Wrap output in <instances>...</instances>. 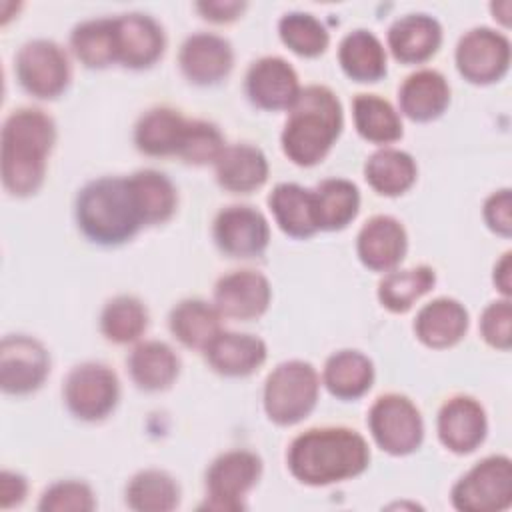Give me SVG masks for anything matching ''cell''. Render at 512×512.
Instances as JSON below:
<instances>
[{"label": "cell", "mask_w": 512, "mask_h": 512, "mask_svg": "<svg viewBox=\"0 0 512 512\" xmlns=\"http://www.w3.org/2000/svg\"><path fill=\"white\" fill-rule=\"evenodd\" d=\"M288 468L308 486H326L362 474L370 462V448L362 434L344 426L310 428L288 448Z\"/></svg>", "instance_id": "cell-1"}, {"label": "cell", "mask_w": 512, "mask_h": 512, "mask_svg": "<svg viewBox=\"0 0 512 512\" xmlns=\"http://www.w3.org/2000/svg\"><path fill=\"white\" fill-rule=\"evenodd\" d=\"M54 140L56 126L44 110L18 108L4 120L0 172L10 194L28 196L42 186Z\"/></svg>", "instance_id": "cell-2"}, {"label": "cell", "mask_w": 512, "mask_h": 512, "mask_svg": "<svg viewBox=\"0 0 512 512\" xmlns=\"http://www.w3.org/2000/svg\"><path fill=\"white\" fill-rule=\"evenodd\" d=\"M342 106L326 86L300 90L282 130V150L298 166L318 164L342 130Z\"/></svg>", "instance_id": "cell-3"}, {"label": "cell", "mask_w": 512, "mask_h": 512, "mask_svg": "<svg viewBox=\"0 0 512 512\" xmlns=\"http://www.w3.org/2000/svg\"><path fill=\"white\" fill-rule=\"evenodd\" d=\"M80 230L98 244L112 246L130 240L144 224L128 178H98L88 182L76 198Z\"/></svg>", "instance_id": "cell-4"}, {"label": "cell", "mask_w": 512, "mask_h": 512, "mask_svg": "<svg viewBox=\"0 0 512 512\" xmlns=\"http://www.w3.org/2000/svg\"><path fill=\"white\" fill-rule=\"evenodd\" d=\"M320 378L316 368L304 360L278 364L264 384V410L280 426L304 420L316 406Z\"/></svg>", "instance_id": "cell-5"}, {"label": "cell", "mask_w": 512, "mask_h": 512, "mask_svg": "<svg viewBox=\"0 0 512 512\" xmlns=\"http://www.w3.org/2000/svg\"><path fill=\"white\" fill-rule=\"evenodd\" d=\"M452 506L462 512H498L512 504V462L496 454L474 464L452 488Z\"/></svg>", "instance_id": "cell-6"}, {"label": "cell", "mask_w": 512, "mask_h": 512, "mask_svg": "<svg viewBox=\"0 0 512 512\" xmlns=\"http://www.w3.org/2000/svg\"><path fill=\"white\" fill-rule=\"evenodd\" d=\"M368 428L374 442L392 456L414 452L424 438V422L416 404L396 392L376 398L368 412Z\"/></svg>", "instance_id": "cell-7"}, {"label": "cell", "mask_w": 512, "mask_h": 512, "mask_svg": "<svg viewBox=\"0 0 512 512\" xmlns=\"http://www.w3.org/2000/svg\"><path fill=\"white\" fill-rule=\"evenodd\" d=\"M262 460L250 450H230L220 454L206 472V500L202 510L240 512L246 492L258 482Z\"/></svg>", "instance_id": "cell-8"}, {"label": "cell", "mask_w": 512, "mask_h": 512, "mask_svg": "<svg viewBox=\"0 0 512 512\" xmlns=\"http://www.w3.org/2000/svg\"><path fill=\"white\" fill-rule=\"evenodd\" d=\"M64 402L80 420L106 418L120 396V384L112 368L100 362H84L74 366L64 380Z\"/></svg>", "instance_id": "cell-9"}, {"label": "cell", "mask_w": 512, "mask_h": 512, "mask_svg": "<svg viewBox=\"0 0 512 512\" xmlns=\"http://www.w3.org/2000/svg\"><path fill=\"white\" fill-rule=\"evenodd\" d=\"M16 76L22 88L36 98H56L70 82L66 52L52 40H28L16 54Z\"/></svg>", "instance_id": "cell-10"}, {"label": "cell", "mask_w": 512, "mask_h": 512, "mask_svg": "<svg viewBox=\"0 0 512 512\" xmlns=\"http://www.w3.org/2000/svg\"><path fill=\"white\" fill-rule=\"evenodd\" d=\"M510 64V42L504 34L480 26L468 30L456 46L458 72L474 84L500 80Z\"/></svg>", "instance_id": "cell-11"}, {"label": "cell", "mask_w": 512, "mask_h": 512, "mask_svg": "<svg viewBox=\"0 0 512 512\" xmlns=\"http://www.w3.org/2000/svg\"><path fill=\"white\" fill-rule=\"evenodd\" d=\"M50 372V356L42 342L26 334H10L0 344V386L6 394H28L42 386Z\"/></svg>", "instance_id": "cell-12"}, {"label": "cell", "mask_w": 512, "mask_h": 512, "mask_svg": "<svg viewBox=\"0 0 512 512\" xmlns=\"http://www.w3.org/2000/svg\"><path fill=\"white\" fill-rule=\"evenodd\" d=\"M214 240L222 252L234 258H250L264 252L270 228L262 212L252 206H228L214 220Z\"/></svg>", "instance_id": "cell-13"}, {"label": "cell", "mask_w": 512, "mask_h": 512, "mask_svg": "<svg viewBox=\"0 0 512 512\" xmlns=\"http://www.w3.org/2000/svg\"><path fill=\"white\" fill-rule=\"evenodd\" d=\"M300 90L296 70L280 56H264L248 68L246 92L258 108L290 110Z\"/></svg>", "instance_id": "cell-14"}, {"label": "cell", "mask_w": 512, "mask_h": 512, "mask_svg": "<svg viewBox=\"0 0 512 512\" xmlns=\"http://www.w3.org/2000/svg\"><path fill=\"white\" fill-rule=\"evenodd\" d=\"M114 20L116 62L128 68H148L164 52L162 26L148 14L130 12Z\"/></svg>", "instance_id": "cell-15"}, {"label": "cell", "mask_w": 512, "mask_h": 512, "mask_svg": "<svg viewBox=\"0 0 512 512\" xmlns=\"http://www.w3.org/2000/svg\"><path fill=\"white\" fill-rule=\"evenodd\" d=\"M436 428L440 442L448 450L456 454H468L476 450L486 438V412L472 396L458 394L442 404Z\"/></svg>", "instance_id": "cell-16"}, {"label": "cell", "mask_w": 512, "mask_h": 512, "mask_svg": "<svg viewBox=\"0 0 512 512\" xmlns=\"http://www.w3.org/2000/svg\"><path fill=\"white\" fill-rule=\"evenodd\" d=\"M270 298V282L256 270H234L222 276L214 288V302L220 314L238 320L262 316Z\"/></svg>", "instance_id": "cell-17"}, {"label": "cell", "mask_w": 512, "mask_h": 512, "mask_svg": "<svg viewBox=\"0 0 512 512\" xmlns=\"http://www.w3.org/2000/svg\"><path fill=\"white\" fill-rule=\"evenodd\" d=\"M182 74L200 86L216 84L232 70L230 42L212 32H196L188 36L178 54Z\"/></svg>", "instance_id": "cell-18"}, {"label": "cell", "mask_w": 512, "mask_h": 512, "mask_svg": "<svg viewBox=\"0 0 512 512\" xmlns=\"http://www.w3.org/2000/svg\"><path fill=\"white\" fill-rule=\"evenodd\" d=\"M408 238L404 226L386 214L372 216L364 222L356 238V250L370 270H390L404 258Z\"/></svg>", "instance_id": "cell-19"}, {"label": "cell", "mask_w": 512, "mask_h": 512, "mask_svg": "<svg viewBox=\"0 0 512 512\" xmlns=\"http://www.w3.org/2000/svg\"><path fill=\"white\" fill-rule=\"evenodd\" d=\"M208 364L224 376H248L266 360V344L252 334L220 330L204 348Z\"/></svg>", "instance_id": "cell-20"}, {"label": "cell", "mask_w": 512, "mask_h": 512, "mask_svg": "<svg viewBox=\"0 0 512 512\" xmlns=\"http://www.w3.org/2000/svg\"><path fill=\"white\" fill-rule=\"evenodd\" d=\"M442 42V28L428 14H406L388 30V46L398 62L420 64L428 60Z\"/></svg>", "instance_id": "cell-21"}, {"label": "cell", "mask_w": 512, "mask_h": 512, "mask_svg": "<svg viewBox=\"0 0 512 512\" xmlns=\"http://www.w3.org/2000/svg\"><path fill=\"white\" fill-rule=\"evenodd\" d=\"M468 330L466 308L448 296L436 298L420 308L414 320V332L430 348H448L462 340Z\"/></svg>", "instance_id": "cell-22"}, {"label": "cell", "mask_w": 512, "mask_h": 512, "mask_svg": "<svg viewBox=\"0 0 512 512\" xmlns=\"http://www.w3.org/2000/svg\"><path fill=\"white\" fill-rule=\"evenodd\" d=\"M400 110L416 120L428 122L438 118L450 102V86L446 78L432 68H422L410 74L398 90Z\"/></svg>", "instance_id": "cell-23"}, {"label": "cell", "mask_w": 512, "mask_h": 512, "mask_svg": "<svg viewBox=\"0 0 512 512\" xmlns=\"http://www.w3.org/2000/svg\"><path fill=\"white\" fill-rule=\"evenodd\" d=\"M214 164L218 184L236 194H248L260 188L268 178V160L264 152L252 144L226 146Z\"/></svg>", "instance_id": "cell-24"}, {"label": "cell", "mask_w": 512, "mask_h": 512, "mask_svg": "<svg viewBox=\"0 0 512 512\" xmlns=\"http://www.w3.org/2000/svg\"><path fill=\"white\" fill-rule=\"evenodd\" d=\"M128 372L138 388L158 392L176 380L180 372V360L166 342L146 340L130 352Z\"/></svg>", "instance_id": "cell-25"}, {"label": "cell", "mask_w": 512, "mask_h": 512, "mask_svg": "<svg viewBox=\"0 0 512 512\" xmlns=\"http://www.w3.org/2000/svg\"><path fill=\"white\" fill-rule=\"evenodd\" d=\"M312 204L318 230H340L356 218L360 192L350 180L328 178L312 190Z\"/></svg>", "instance_id": "cell-26"}, {"label": "cell", "mask_w": 512, "mask_h": 512, "mask_svg": "<svg viewBox=\"0 0 512 512\" xmlns=\"http://www.w3.org/2000/svg\"><path fill=\"white\" fill-rule=\"evenodd\" d=\"M188 120L172 108H152L140 116L134 128V142L148 156L178 154Z\"/></svg>", "instance_id": "cell-27"}, {"label": "cell", "mask_w": 512, "mask_h": 512, "mask_svg": "<svg viewBox=\"0 0 512 512\" xmlns=\"http://www.w3.org/2000/svg\"><path fill=\"white\" fill-rule=\"evenodd\" d=\"M220 310L200 298H188L178 302L168 318L172 334L188 348L204 350L214 336L222 330Z\"/></svg>", "instance_id": "cell-28"}, {"label": "cell", "mask_w": 512, "mask_h": 512, "mask_svg": "<svg viewBox=\"0 0 512 512\" xmlns=\"http://www.w3.org/2000/svg\"><path fill=\"white\" fill-rule=\"evenodd\" d=\"M322 380L336 398L354 400L370 390L374 366L372 360L358 350H338L328 356Z\"/></svg>", "instance_id": "cell-29"}, {"label": "cell", "mask_w": 512, "mask_h": 512, "mask_svg": "<svg viewBox=\"0 0 512 512\" xmlns=\"http://www.w3.org/2000/svg\"><path fill=\"white\" fill-rule=\"evenodd\" d=\"M268 204L276 224L286 234L294 238H308L318 230L314 220L312 190H306L294 182H282L270 192Z\"/></svg>", "instance_id": "cell-30"}, {"label": "cell", "mask_w": 512, "mask_h": 512, "mask_svg": "<svg viewBox=\"0 0 512 512\" xmlns=\"http://www.w3.org/2000/svg\"><path fill=\"white\" fill-rule=\"evenodd\" d=\"M342 70L356 82H376L386 74V52L368 30L348 32L338 48Z\"/></svg>", "instance_id": "cell-31"}, {"label": "cell", "mask_w": 512, "mask_h": 512, "mask_svg": "<svg viewBox=\"0 0 512 512\" xmlns=\"http://www.w3.org/2000/svg\"><path fill=\"white\" fill-rule=\"evenodd\" d=\"M414 158L398 148H380L364 164L366 182L384 196L406 192L416 180Z\"/></svg>", "instance_id": "cell-32"}, {"label": "cell", "mask_w": 512, "mask_h": 512, "mask_svg": "<svg viewBox=\"0 0 512 512\" xmlns=\"http://www.w3.org/2000/svg\"><path fill=\"white\" fill-rule=\"evenodd\" d=\"M144 224H162L176 210V188L158 170H138L128 178Z\"/></svg>", "instance_id": "cell-33"}, {"label": "cell", "mask_w": 512, "mask_h": 512, "mask_svg": "<svg viewBox=\"0 0 512 512\" xmlns=\"http://www.w3.org/2000/svg\"><path fill=\"white\" fill-rule=\"evenodd\" d=\"M180 502V486L164 470H142L126 486V504L136 512H168Z\"/></svg>", "instance_id": "cell-34"}, {"label": "cell", "mask_w": 512, "mask_h": 512, "mask_svg": "<svg viewBox=\"0 0 512 512\" xmlns=\"http://www.w3.org/2000/svg\"><path fill=\"white\" fill-rule=\"evenodd\" d=\"M354 124L362 138L390 144L402 136V122L394 106L376 94H358L352 102Z\"/></svg>", "instance_id": "cell-35"}, {"label": "cell", "mask_w": 512, "mask_h": 512, "mask_svg": "<svg viewBox=\"0 0 512 512\" xmlns=\"http://www.w3.org/2000/svg\"><path fill=\"white\" fill-rule=\"evenodd\" d=\"M434 284H436V272L426 264L406 268V270H394L380 280L378 300L390 312H406Z\"/></svg>", "instance_id": "cell-36"}, {"label": "cell", "mask_w": 512, "mask_h": 512, "mask_svg": "<svg viewBox=\"0 0 512 512\" xmlns=\"http://www.w3.org/2000/svg\"><path fill=\"white\" fill-rule=\"evenodd\" d=\"M70 46L76 58L88 68H104L116 62L114 20L92 18L80 22L70 34Z\"/></svg>", "instance_id": "cell-37"}, {"label": "cell", "mask_w": 512, "mask_h": 512, "mask_svg": "<svg viewBox=\"0 0 512 512\" xmlns=\"http://www.w3.org/2000/svg\"><path fill=\"white\" fill-rule=\"evenodd\" d=\"M148 326L146 306L134 296H116L112 298L100 314L102 334L116 342L128 344L138 340Z\"/></svg>", "instance_id": "cell-38"}, {"label": "cell", "mask_w": 512, "mask_h": 512, "mask_svg": "<svg viewBox=\"0 0 512 512\" xmlns=\"http://www.w3.org/2000/svg\"><path fill=\"white\" fill-rule=\"evenodd\" d=\"M282 42L300 56H318L328 46L326 26L308 12H288L278 24Z\"/></svg>", "instance_id": "cell-39"}, {"label": "cell", "mask_w": 512, "mask_h": 512, "mask_svg": "<svg viewBox=\"0 0 512 512\" xmlns=\"http://www.w3.org/2000/svg\"><path fill=\"white\" fill-rule=\"evenodd\" d=\"M222 132L206 120H188L178 156L190 164L216 162L224 150Z\"/></svg>", "instance_id": "cell-40"}, {"label": "cell", "mask_w": 512, "mask_h": 512, "mask_svg": "<svg viewBox=\"0 0 512 512\" xmlns=\"http://www.w3.org/2000/svg\"><path fill=\"white\" fill-rule=\"evenodd\" d=\"M96 508L92 488L80 480H60L44 490L38 502L42 512H90Z\"/></svg>", "instance_id": "cell-41"}, {"label": "cell", "mask_w": 512, "mask_h": 512, "mask_svg": "<svg viewBox=\"0 0 512 512\" xmlns=\"http://www.w3.org/2000/svg\"><path fill=\"white\" fill-rule=\"evenodd\" d=\"M510 322H512V306L510 300H498L492 302L484 308L480 316V332L482 338L500 350H508L512 344V334H510Z\"/></svg>", "instance_id": "cell-42"}, {"label": "cell", "mask_w": 512, "mask_h": 512, "mask_svg": "<svg viewBox=\"0 0 512 512\" xmlns=\"http://www.w3.org/2000/svg\"><path fill=\"white\" fill-rule=\"evenodd\" d=\"M484 220L496 234L506 238L512 234V194L508 188H502L486 198Z\"/></svg>", "instance_id": "cell-43"}, {"label": "cell", "mask_w": 512, "mask_h": 512, "mask_svg": "<svg viewBox=\"0 0 512 512\" xmlns=\"http://www.w3.org/2000/svg\"><path fill=\"white\" fill-rule=\"evenodd\" d=\"M26 492H28V482L22 474H16L10 470H4L0 474V506L4 510L18 506L26 498Z\"/></svg>", "instance_id": "cell-44"}, {"label": "cell", "mask_w": 512, "mask_h": 512, "mask_svg": "<svg viewBox=\"0 0 512 512\" xmlns=\"http://www.w3.org/2000/svg\"><path fill=\"white\" fill-rule=\"evenodd\" d=\"M196 8L202 12V16L206 20L230 22L240 16V12L246 8V4L238 2V0H208V2H198Z\"/></svg>", "instance_id": "cell-45"}, {"label": "cell", "mask_w": 512, "mask_h": 512, "mask_svg": "<svg viewBox=\"0 0 512 512\" xmlns=\"http://www.w3.org/2000/svg\"><path fill=\"white\" fill-rule=\"evenodd\" d=\"M510 252H504L500 262L494 266V284L498 286V290L508 298L510 292H512V276H510V270H512V262H510Z\"/></svg>", "instance_id": "cell-46"}]
</instances>
